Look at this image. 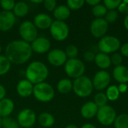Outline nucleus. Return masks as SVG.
<instances>
[{
    "mask_svg": "<svg viewBox=\"0 0 128 128\" xmlns=\"http://www.w3.org/2000/svg\"><path fill=\"white\" fill-rule=\"evenodd\" d=\"M119 94H120V92L118 91V86H110L107 88L106 92V95L108 100H111V101L116 100L118 98Z\"/></svg>",
    "mask_w": 128,
    "mask_h": 128,
    "instance_id": "obj_29",
    "label": "nucleus"
},
{
    "mask_svg": "<svg viewBox=\"0 0 128 128\" xmlns=\"http://www.w3.org/2000/svg\"><path fill=\"white\" fill-rule=\"evenodd\" d=\"M2 127L3 128H20L18 122L10 117L2 118Z\"/></svg>",
    "mask_w": 128,
    "mask_h": 128,
    "instance_id": "obj_31",
    "label": "nucleus"
},
{
    "mask_svg": "<svg viewBox=\"0 0 128 128\" xmlns=\"http://www.w3.org/2000/svg\"><path fill=\"white\" fill-rule=\"evenodd\" d=\"M50 41L45 37H38L31 43L32 52L38 54L46 53L50 49Z\"/></svg>",
    "mask_w": 128,
    "mask_h": 128,
    "instance_id": "obj_15",
    "label": "nucleus"
},
{
    "mask_svg": "<svg viewBox=\"0 0 128 128\" xmlns=\"http://www.w3.org/2000/svg\"><path fill=\"white\" fill-rule=\"evenodd\" d=\"M34 25L37 28L40 29H47L50 28L52 23V20L50 16L46 14H38L34 17Z\"/></svg>",
    "mask_w": 128,
    "mask_h": 128,
    "instance_id": "obj_17",
    "label": "nucleus"
},
{
    "mask_svg": "<svg viewBox=\"0 0 128 128\" xmlns=\"http://www.w3.org/2000/svg\"><path fill=\"white\" fill-rule=\"evenodd\" d=\"M121 47V42L115 36H104L100 38L98 43V48L100 52L105 54L115 53Z\"/></svg>",
    "mask_w": 128,
    "mask_h": 128,
    "instance_id": "obj_6",
    "label": "nucleus"
},
{
    "mask_svg": "<svg viewBox=\"0 0 128 128\" xmlns=\"http://www.w3.org/2000/svg\"><path fill=\"white\" fill-rule=\"evenodd\" d=\"M83 58L84 59L88 62H94V58H95V54L92 52V51H86L84 52L83 54Z\"/></svg>",
    "mask_w": 128,
    "mask_h": 128,
    "instance_id": "obj_39",
    "label": "nucleus"
},
{
    "mask_svg": "<svg viewBox=\"0 0 128 128\" xmlns=\"http://www.w3.org/2000/svg\"><path fill=\"white\" fill-rule=\"evenodd\" d=\"M57 90L62 94H68L73 90V82L69 79H62L57 84Z\"/></svg>",
    "mask_w": 128,
    "mask_h": 128,
    "instance_id": "obj_25",
    "label": "nucleus"
},
{
    "mask_svg": "<svg viewBox=\"0 0 128 128\" xmlns=\"http://www.w3.org/2000/svg\"><path fill=\"white\" fill-rule=\"evenodd\" d=\"M98 109V106L94 104V102L88 101L82 106L80 112L84 118L90 119L97 116Z\"/></svg>",
    "mask_w": 128,
    "mask_h": 128,
    "instance_id": "obj_18",
    "label": "nucleus"
},
{
    "mask_svg": "<svg viewBox=\"0 0 128 128\" xmlns=\"http://www.w3.org/2000/svg\"><path fill=\"white\" fill-rule=\"evenodd\" d=\"M47 60L50 64L55 67H60L66 63L68 57L64 51L60 49H54L49 52L47 55Z\"/></svg>",
    "mask_w": 128,
    "mask_h": 128,
    "instance_id": "obj_13",
    "label": "nucleus"
},
{
    "mask_svg": "<svg viewBox=\"0 0 128 128\" xmlns=\"http://www.w3.org/2000/svg\"><path fill=\"white\" fill-rule=\"evenodd\" d=\"M108 28L109 23L104 18H95L91 23L90 32L94 38H101L105 36Z\"/></svg>",
    "mask_w": 128,
    "mask_h": 128,
    "instance_id": "obj_10",
    "label": "nucleus"
},
{
    "mask_svg": "<svg viewBox=\"0 0 128 128\" xmlns=\"http://www.w3.org/2000/svg\"><path fill=\"white\" fill-rule=\"evenodd\" d=\"M13 11L15 16L24 17L28 13V6L25 2H18L15 4Z\"/></svg>",
    "mask_w": 128,
    "mask_h": 128,
    "instance_id": "obj_24",
    "label": "nucleus"
},
{
    "mask_svg": "<svg viewBox=\"0 0 128 128\" xmlns=\"http://www.w3.org/2000/svg\"><path fill=\"white\" fill-rule=\"evenodd\" d=\"M85 2H86L88 4H89V5L94 7V6H95V5L100 4V0H87V1H86Z\"/></svg>",
    "mask_w": 128,
    "mask_h": 128,
    "instance_id": "obj_44",
    "label": "nucleus"
},
{
    "mask_svg": "<svg viewBox=\"0 0 128 128\" xmlns=\"http://www.w3.org/2000/svg\"><path fill=\"white\" fill-rule=\"evenodd\" d=\"M36 122V114L30 109L21 110L17 116V122L23 128H31Z\"/></svg>",
    "mask_w": 128,
    "mask_h": 128,
    "instance_id": "obj_11",
    "label": "nucleus"
},
{
    "mask_svg": "<svg viewBox=\"0 0 128 128\" xmlns=\"http://www.w3.org/2000/svg\"><path fill=\"white\" fill-rule=\"evenodd\" d=\"M115 128H128V114L118 116L114 122Z\"/></svg>",
    "mask_w": 128,
    "mask_h": 128,
    "instance_id": "obj_26",
    "label": "nucleus"
},
{
    "mask_svg": "<svg viewBox=\"0 0 128 128\" xmlns=\"http://www.w3.org/2000/svg\"><path fill=\"white\" fill-rule=\"evenodd\" d=\"M65 54L69 58H76L78 55V49L75 45H69L65 50Z\"/></svg>",
    "mask_w": 128,
    "mask_h": 128,
    "instance_id": "obj_33",
    "label": "nucleus"
},
{
    "mask_svg": "<svg viewBox=\"0 0 128 128\" xmlns=\"http://www.w3.org/2000/svg\"><path fill=\"white\" fill-rule=\"evenodd\" d=\"M10 62L5 56L0 55V76L6 74L10 68Z\"/></svg>",
    "mask_w": 128,
    "mask_h": 128,
    "instance_id": "obj_27",
    "label": "nucleus"
},
{
    "mask_svg": "<svg viewBox=\"0 0 128 128\" xmlns=\"http://www.w3.org/2000/svg\"><path fill=\"white\" fill-rule=\"evenodd\" d=\"M32 53L31 44L22 40H14L8 44L5 48V56L16 64H22L28 62Z\"/></svg>",
    "mask_w": 128,
    "mask_h": 128,
    "instance_id": "obj_1",
    "label": "nucleus"
},
{
    "mask_svg": "<svg viewBox=\"0 0 128 128\" xmlns=\"http://www.w3.org/2000/svg\"></svg>",
    "mask_w": 128,
    "mask_h": 128,
    "instance_id": "obj_51",
    "label": "nucleus"
},
{
    "mask_svg": "<svg viewBox=\"0 0 128 128\" xmlns=\"http://www.w3.org/2000/svg\"><path fill=\"white\" fill-rule=\"evenodd\" d=\"M5 95H6V90H5L4 87L0 84V100L4 99Z\"/></svg>",
    "mask_w": 128,
    "mask_h": 128,
    "instance_id": "obj_43",
    "label": "nucleus"
},
{
    "mask_svg": "<svg viewBox=\"0 0 128 128\" xmlns=\"http://www.w3.org/2000/svg\"><path fill=\"white\" fill-rule=\"evenodd\" d=\"M1 51H2V46H1V45H0V52H1Z\"/></svg>",
    "mask_w": 128,
    "mask_h": 128,
    "instance_id": "obj_50",
    "label": "nucleus"
},
{
    "mask_svg": "<svg viewBox=\"0 0 128 128\" xmlns=\"http://www.w3.org/2000/svg\"><path fill=\"white\" fill-rule=\"evenodd\" d=\"M110 81H111V77L110 74L104 70H100L95 74L92 80L93 87L98 91L104 90L109 86Z\"/></svg>",
    "mask_w": 128,
    "mask_h": 128,
    "instance_id": "obj_12",
    "label": "nucleus"
},
{
    "mask_svg": "<svg viewBox=\"0 0 128 128\" xmlns=\"http://www.w3.org/2000/svg\"><path fill=\"white\" fill-rule=\"evenodd\" d=\"M122 1L121 0H104V6L108 9L109 10H116V8H118L120 4L122 3Z\"/></svg>",
    "mask_w": 128,
    "mask_h": 128,
    "instance_id": "obj_34",
    "label": "nucleus"
},
{
    "mask_svg": "<svg viewBox=\"0 0 128 128\" xmlns=\"http://www.w3.org/2000/svg\"><path fill=\"white\" fill-rule=\"evenodd\" d=\"M92 14L94 16H96L97 18H103L104 16H105V15L107 13V9L104 6V4H98L94 7H92Z\"/></svg>",
    "mask_w": 128,
    "mask_h": 128,
    "instance_id": "obj_28",
    "label": "nucleus"
},
{
    "mask_svg": "<svg viewBox=\"0 0 128 128\" xmlns=\"http://www.w3.org/2000/svg\"><path fill=\"white\" fill-rule=\"evenodd\" d=\"M118 17V14L116 10H108L106 14L105 15V20L109 22H114L117 20Z\"/></svg>",
    "mask_w": 128,
    "mask_h": 128,
    "instance_id": "obj_36",
    "label": "nucleus"
},
{
    "mask_svg": "<svg viewBox=\"0 0 128 128\" xmlns=\"http://www.w3.org/2000/svg\"><path fill=\"white\" fill-rule=\"evenodd\" d=\"M86 70L84 63L78 58H69L64 64V71L66 74L70 77L77 79L82 76Z\"/></svg>",
    "mask_w": 128,
    "mask_h": 128,
    "instance_id": "obj_5",
    "label": "nucleus"
},
{
    "mask_svg": "<svg viewBox=\"0 0 128 128\" xmlns=\"http://www.w3.org/2000/svg\"><path fill=\"white\" fill-rule=\"evenodd\" d=\"M33 95L38 101L46 103L54 98L55 91L50 84L44 82L34 86Z\"/></svg>",
    "mask_w": 128,
    "mask_h": 128,
    "instance_id": "obj_4",
    "label": "nucleus"
},
{
    "mask_svg": "<svg viewBox=\"0 0 128 128\" xmlns=\"http://www.w3.org/2000/svg\"><path fill=\"white\" fill-rule=\"evenodd\" d=\"M15 2L14 0H1L0 5L2 8L5 11H11L15 6Z\"/></svg>",
    "mask_w": 128,
    "mask_h": 128,
    "instance_id": "obj_35",
    "label": "nucleus"
},
{
    "mask_svg": "<svg viewBox=\"0 0 128 128\" xmlns=\"http://www.w3.org/2000/svg\"><path fill=\"white\" fill-rule=\"evenodd\" d=\"M112 75L115 80L121 84L128 82V68L125 66L120 65L116 67L113 70Z\"/></svg>",
    "mask_w": 128,
    "mask_h": 128,
    "instance_id": "obj_20",
    "label": "nucleus"
},
{
    "mask_svg": "<svg viewBox=\"0 0 128 128\" xmlns=\"http://www.w3.org/2000/svg\"><path fill=\"white\" fill-rule=\"evenodd\" d=\"M119 12L124 14L126 15H128V4L125 3L124 2H122V3L120 4V5L118 8Z\"/></svg>",
    "mask_w": 128,
    "mask_h": 128,
    "instance_id": "obj_40",
    "label": "nucleus"
},
{
    "mask_svg": "<svg viewBox=\"0 0 128 128\" xmlns=\"http://www.w3.org/2000/svg\"><path fill=\"white\" fill-rule=\"evenodd\" d=\"M34 85L28 80H20L16 86V92L21 98H28L33 94Z\"/></svg>",
    "mask_w": 128,
    "mask_h": 128,
    "instance_id": "obj_16",
    "label": "nucleus"
},
{
    "mask_svg": "<svg viewBox=\"0 0 128 128\" xmlns=\"http://www.w3.org/2000/svg\"></svg>",
    "mask_w": 128,
    "mask_h": 128,
    "instance_id": "obj_52",
    "label": "nucleus"
},
{
    "mask_svg": "<svg viewBox=\"0 0 128 128\" xmlns=\"http://www.w3.org/2000/svg\"><path fill=\"white\" fill-rule=\"evenodd\" d=\"M94 62L98 68L101 69H106L109 68L111 65V58L109 55L99 52L95 55Z\"/></svg>",
    "mask_w": 128,
    "mask_h": 128,
    "instance_id": "obj_22",
    "label": "nucleus"
},
{
    "mask_svg": "<svg viewBox=\"0 0 128 128\" xmlns=\"http://www.w3.org/2000/svg\"><path fill=\"white\" fill-rule=\"evenodd\" d=\"M50 30L52 38L57 41L64 40L69 35V27L64 21H52Z\"/></svg>",
    "mask_w": 128,
    "mask_h": 128,
    "instance_id": "obj_7",
    "label": "nucleus"
},
{
    "mask_svg": "<svg viewBox=\"0 0 128 128\" xmlns=\"http://www.w3.org/2000/svg\"><path fill=\"white\" fill-rule=\"evenodd\" d=\"M38 122L43 128H51L55 124V118L49 112H43L38 117Z\"/></svg>",
    "mask_w": 128,
    "mask_h": 128,
    "instance_id": "obj_23",
    "label": "nucleus"
},
{
    "mask_svg": "<svg viewBox=\"0 0 128 128\" xmlns=\"http://www.w3.org/2000/svg\"><path fill=\"white\" fill-rule=\"evenodd\" d=\"M110 58H111V63L116 65V67L122 65L123 62V56H122L121 53H118V52L113 53Z\"/></svg>",
    "mask_w": 128,
    "mask_h": 128,
    "instance_id": "obj_37",
    "label": "nucleus"
},
{
    "mask_svg": "<svg viewBox=\"0 0 128 128\" xmlns=\"http://www.w3.org/2000/svg\"><path fill=\"white\" fill-rule=\"evenodd\" d=\"M19 33L22 40L28 44L34 41L38 38V28L33 22L28 20L24 21L20 24Z\"/></svg>",
    "mask_w": 128,
    "mask_h": 128,
    "instance_id": "obj_9",
    "label": "nucleus"
},
{
    "mask_svg": "<svg viewBox=\"0 0 128 128\" xmlns=\"http://www.w3.org/2000/svg\"><path fill=\"white\" fill-rule=\"evenodd\" d=\"M108 100H108L106 94L104 92H99V93L96 94L94 96V102L98 106V108L106 106Z\"/></svg>",
    "mask_w": 128,
    "mask_h": 128,
    "instance_id": "obj_30",
    "label": "nucleus"
},
{
    "mask_svg": "<svg viewBox=\"0 0 128 128\" xmlns=\"http://www.w3.org/2000/svg\"><path fill=\"white\" fill-rule=\"evenodd\" d=\"M43 3L44 8L49 11H54L57 4V2L55 0H45Z\"/></svg>",
    "mask_w": 128,
    "mask_h": 128,
    "instance_id": "obj_38",
    "label": "nucleus"
},
{
    "mask_svg": "<svg viewBox=\"0 0 128 128\" xmlns=\"http://www.w3.org/2000/svg\"><path fill=\"white\" fill-rule=\"evenodd\" d=\"M120 50L122 56L128 58V43H125L122 46H121Z\"/></svg>",
    "mask_w": 128,
    "mask_h": 128,
    "instance_id": "obj_41",
    "label": "nucleus"
},
{
    "mask_svg": "<svg viewBox=\"0 0 128 128\" xmlns=\"http://www.w3.org/2000/svg\"><path fill=\"white\" fill-rule=\"evenodd\" d=\"M49 75V70L46 65L38 61L31 62L26 70V77L32 84L44 82Z\"/></svg>",
    "mask_w": 128,
    "mask_h": 128,
    "instance_id": "obj_2",
    "label": "nucleus"
},
{
    "mask_svg": "<svg viewBox=\"0 0 128 128\" xmlns=\"http://www.w3.org/2000/svg\"><path fill=\"white\" fill-rule=\"evenodd\" d=\"M93 88L92 80L86 76H82L75 79L73 82V90L80 98H86L89 96L92 93Z\"/></svg>",
    "mask_w": 128,
    "mask_h": 128,
    "instance_id": "obj_3",
    "label": "nucleus"
},
{
    "mask_svg": "<svg viewBox=\"0 0 128 128\" xmlns=\"http://www.w3.org/2000/svg\"><path fill=\"white\" fill-rule=\"evenodd\" d=\"M124 25L125 28H126L127 30H128V15H126V16H125V18H124Z\"/></svg>",
    "mask_w": 128,
    "mask_h": 128,
    "instance_id": "obj_46",
    "label": "nucleus"
},
{
    "mask_svg": "<svg viewBox=\"0 0 128 128\" xmlns=\"http://www.w3.org/2000/svg\"><path fill=\"white\" fill-rule=\"evenodd\" d=\"M85 4L84 0H68L67 6L70 10H78Z\"/></svg>",
    "mask_w": 128,
    "mask_h": 128,
    "instance_id": "obj_32",
    "label": "nucleus"
},
{
    "mask_svg": "<svg viewBox=\"0 0 128 128\" xmlns=\"http://www.w3.org/2000/svg\"><path fill=\"white\" fill-rule=\"evenodd\" d=\"M81 128H97L94 124H90V123H87V124H83Z\"/></svg>",
    "mask_w": 128,
    "mask_h": 128,
    "instance_id": "obj_45",
    "label": "nucleus"
},
{
    "mask_svg": "<svg viewBox=\"0 0 128 128\" xmlns=\"http://www.w3.org/2000/svg\"><path fill=\"white\" fill-rule=\"evenodd\" d=\"M98 121L104 126H110L114 124V122L117 117L116 112L111 106L106 105L98 109L97 113Z\"/></svg>",
    "mask_w": 128,
    "mask_h": 128,
    "instance_id": "obj_8",
    "label": "nucleus"
},
{
    "mask_svg": "<svg viewBox=\"0 0 128 128\" xmlns=\"http://www.w3.org/2000/svg\"><path fill=\"white\" fill-rule=\"evenodd\" d=\"M33 3H36V4H39V3H43V1L40 0V1H32Z\"/></svg>",
    "mask_w": 128,
    "mask_h": 128,
    "instance_id": "obj_48",
    "label": "nucleus"
},
{
    "mask_svg": "<svg viewBox=\"0 0 128 128\" xmlns=\"http://www.w3.org/2000/svg\"><path fill=\"white\" fill-rule=\"evenodd\" d=\"M2 117L0 116V128L2 127Z\"/></svg>",
    "mask_w": 128,
    "mask_h": 128,
    "instance_id": "obj_49",
    "label": "nucleus"
},
{
    "mask_svg": "<svg viewBox=\"0 0 128 128\" xmlns=\"http://www.w3.org/2000/svg\"><path fill=\"white\" fill-rule=\"evenodd\" d=\"M16 22V16L12 11L0 12V31L7 32L13 28Z\"/></svg>",
    "mask_w": 128,
    "mask_h": 128,
    "instance_id": "obj_14",
    "label": "nucleus"
},
{
    "mask_svg": "<svg viewBox=\"0 0 128 128\" xmlns=\"http://www.w3.org/2000/svg\"><path fill=\"white\" fill-rule=\"evenodd\" d=\"M14 110V104L11 99L4 98L0 100V116L2 118L10 117Z\"/></svg>",
    "mask_w": 128,
    "mask_h": 128,
    "instance_id": "obj_19",
    "label": "nucleus"
},
{
    "mask_svg": "<svg viewBox=\"0 0 128 128\" xmlns=\"http://www.w3.org/2000/svg\"><path fill=\"white\" fill-rule=\"evenodd\" d=\"M70 15V10L65 4H60L56 6V9L53 11V16L56 18V20L64 21L69 18Z\"/></svg>",
    "mask_w": 128,
    "mask_h": 128,
    "instance_id": "obj_21",
    "label": "nucleus"
},
{
    "mask_svg": "<svg viewBox=\"0 0 128 128\" xmlns=\"http://www.w3.org/2000/svg\"><path fill=\"white\" fill-rule=\"evenodd\" d=\"M65 128H79L77 126H76V125H74V124H69V125H68L67 127Z\"/></svg>",
    "mask_w": 128,
    "mask_h": 128,
    "instance_id": "obj_47",
    "label": "nucleus"
},
{
    "mask_svg": "<svg viewBox=\"0 0 128 128\" xmlns=\"http://www.w3.org/2000/svg\"><path fill=\"white\" fill-rule=\"evenodd\" d=\"M118 91L120 93H124L128 91V86L126 84H120L118 86Z\"/></svg>",
    "mask_w": 128,
    "mask_h": 128,
    "instance_id": "obj_42",
    "label": "nucleus"
}]
</instances>
